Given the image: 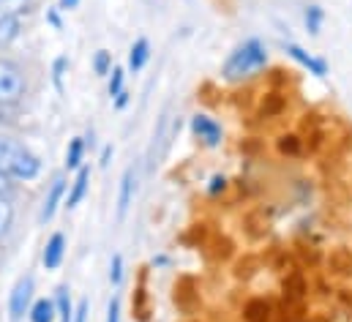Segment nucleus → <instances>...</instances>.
<instances>
[{
  "mask_svg": "<svg viewBox=\"0 0 352 322\" xmlns=\"http://www.w3.org/2000/svg\"><path fill=\"white\" fill-rule=\"evenodd\" d=\"M265 63H267V52H265L263 41L252 39V41H246L243 47H238L227 58L221 74H224L227 82H246L252 80V77H257L265 69Z\"/></svg>",
  "mask_w": 352,
  "mask_h": 322,
  "instance_id": "f257e3e1",
  "label": "nucleus"
},
{
  "mask_svg": "<svg viewBox=\"0 0 352 322\" xmlns=\"http://www.w3.org/2000/svg\"><path fill=\"white\" fill-rule=\"evenodd\" d=\"M0 169L16 180H33L41 172V161L22 142H16L11 137H0Z\"/></svg>",
  "mask_w": 352,
  "mask_h": 322,
  "instance_id": "f03ea898",
  "label": "nucleus"
},
{
  "mask_svg": "<svg viewBox=\"0 0 352 322\" xmlns=\"http://www.w3.org/2000/svg\"><path fill=\"white\" fill-rule=\"evenodd\" d=\"M25 96V74L16 63L0 58V107L16 104Z\"/></svg>",
  "mask_w": 352,
  "mask_h": 322,
  "instance_id": "7ed1b4c3",
  "label": "nucleus"
},
{
  "mask_svg": "<svg viewBox=\"0 0 352 322\" xmlns=\"http://www.w3.org/2000/svg\"><path fill=\"white\" fill-rule=\"evenodd\" d=\"M33 301V276H22L14 290H11V301H8V314L11 322H19L28 314V306Z\"/></svg>",
  "mask_w": 352,
  "mask_h": 322,
  "instance_id": "20e7f679",
  "label": "nucleus"
},
{
  "mask_svg": "<svg viewBox=\"0 0 352 322\" xmlns=\"http://www.w3.org/2000/svg\"><path fill=\"white\" fill-rule=\"evenodd\" d=\"M191 131H194L205 145H210V148H216V145L221 142V126H219L213 118H208V115H194V118H191Z\"/></svg>",
  "mask_w": 352,
  "mask_h": 322,
  "instance_id": "39448f33",
  "label": "nucleus"
},
{
  "mask_svg": "<svg viewBox=\"0 0 352 322\" xmlns=\"http://www.w3.org/2000/svg\"><path fill=\"white\" fill-rule=\"evenodd\" d=\"M63 254H66V238H63V233H55L44 246V257H41L44 268L47 270H58L60 262H63Z\"/></svg>",
  "mask_w": 352,
  "mask_h": 322,
  "instance_id": "423d86ee",
  "label": "nucleus"
},
{
  "mask_svg": "<svg viewBox=\"0 0 352 322\" xmlns=\"http://www.w3.org/2000/svg\"><path fill=\"white\" fill-rule=\"evenodd\" d=\"M63 194H66V180H63V175H58L55 180H52V186H50V191H47V200H44V208H41V222H50L55 213H58V205H60V200H63Z\"/></svg>",
  "mask_w": 352,
  "mask_h": 322,
  "instance_id": "0eeeda50",
  "label": "nucleus"
},
{
  "mask_svg": "<svg viewBox=\"0 0 352 322\" xmlns=\"http://www.w3.org/2000/svg\"><path fill=\"white\" fill-rule=\"evenodd\" d=\"M287 52H289V58H295L303 69H309L311 74H317V77H325L328 74V63L325 61H320V58H314V55H309L306 50H300L298 44H287Z\"/></svg>",
  "mask_w": 352,
  "mask_h": 322,
  "instance_id": "6e6552de",
  "label": "nucleus"
},
{
  "mask_svg": "<svg viewBox=\"0 0 352 322\" xmlns=\"http://www.w3.org/2000/svg\"><path fill=\"white\" fill-rule=\"evenodd\" d=\"M131 197H134V169L129 167L120 178V194H118V222L126 219L129 208H131Z\"/></svg>",
  "mask_w": 352,
  "mask_h": 322,
  "instance_id": "1a4fd4ad",
  "label": "nucleus"
},
{
  "mask_svg": "<svg viewBox=\"0 0 352 322\" xmlns=\"http://www.w3.org/2000/svg\"><path fill=\"white\" fill-rule=\"evenodd\" d=\"M88 180H90V169L88 167H80V169H77V178H74V183H72V191H69V197H66V208H77V205L85 200V194H88Z\"/></svg>",
  "mask_w": 352,
  "mask_h": 322,
  "instance_id": "9d476101",
  "label": "nucleus"
},
{
  "mask_svg": "<svg viewBox=\"0 0 352 322\" xmlns=\"http://www.w3.org/2000/svg\"><path fill=\"white\" fill-rule=\"evenodd\" d=\"M148 58H151V44H148V39H137L134 47H131V52H129V69H131L134 74L142 72L145 63H148Z\"/></svg>",
  "mask_w": 352,
  "mask_h": 322,
  "instance_id": "9b49d317",
  "label": "nucleus"
},
{
  "mask_svg": "<svg viewBox=\"0 0 352 322\" xmlns=\"http://www.w3.org/2000/svg\"><path fill=\"white\" fill-rule=\"evenodd\" d=\"M30 322H55L58 317V309H55V303L52 301H47V298H41V301H36L33 306H30Z\"/></svg>",
  "mask_w": 352,
  "mask_h": 322,
  "instance_id": "f8f14e48",
  "label": "nucleus"
},
{
  "mask_svg": "<svg viewBox=\"0 0 352 322\" xmlns=\"http://www.w3.org/2000/svg\"><path fill=\"white\" fill-rule=\"evenodd\" d=\"M284 295H287V301H303V295H306V281H303V276H298V273L287 276V279H284Z\"/></svg>",
  "mask_w": 352,
  "mask_h": 322,
  "instance_id": "ddd939ff",
  "label": "nucleus"
},
{
  "mask_svg": "<svg viewBox=\"0 0 352 322\" xmlns=\"http://www.w3.org/2000/svg\"><path fill=\"white\" fill-rule=\"evenodd\" d=\"M16 36H19V19L8 17V14H0V47L14 41Z\"/></svg>",
  "mask_w": 352,
  "mask_h": 322,
  "instance_id": "4468645a",
  "label": "nucleus"
},
{
  "mask_svg": "<svg viewBox=\"0 0 352 322\" xmlns=\"http://www.w3.org/2000/svg\"><path fill=\"white\" fill-rule=\"evenodd\" d=\"M82 156H85V140L77 137V140L69 142V151H66V169H80Z\"/></svg>",
  "mask_w": 352,
  "mask_h": 322,
  "instance_id": "2eb2a0df",
  "label": "nucleus"
},
{
  "mask_svg": "<svg viewBox=\"0 0 352 322\" xmlns=\"http://www.w3.org/2000/svg\"><path fill=\"white\" fill-rule=\"evenodd\" d=\"M246 320L249 322H267L270 320V306L265 303V301H252L249 306H246Z\"/></svg>",
  "mask_w": 352,
  "mask_h": 322,
  "instance_id": "dca6fc26",
  "label": "nucleus"
},
{
  "mask_svg": "<svg viewBox=\"0 0 352 322\" xmlns=\"http://www.w3.org/2000/svg\"><path fill=\"white\" fill-rule=\"evenodd\" d=\"M322 17H325V14H322L320 6H309V8H306V28H309L311 36L320 33V28H322Z\"/></svg>",
  "mask_w": 352,
  "mask_h": 322,
  "instance_id": "f3484780",
  "label": "nucleus"
},
{
  "mask_svg": "<svg viewBox=\"0 0 352 322\" xmlns=\"http://www.w3.org/2000/svg\"><path fill=\"white\" fill-rule=\"evenodd\" d=\"M58 317H60V322H74V309H72L66 290H58Z\"/></svg>",
  "mask_w": 352,
  "mask_h": 322,
  "instance_id": "a211bd4d",
  "label": "nucleus"
},
{
  "mask_svg": "<svg viewBox=\"0 0 352 322\" xmlns=\"http://www.w3.org/2000/svg\"><path fill=\"white\" fill-rule=\"evenodd\" d=\"M93 69H96L98 77H104V74L112 72V58H109L107 50H98V52H96V58H93Z\"/></svg>",
  "mask_w": 352,
  "mask_h": 322,
  "instance_id": "6ab92c4d",
  "label": "nucleus"
},
{
  "mask_svg": "<svg viewBox=\"0 0 352 322\" xmlns=\"http://www.w3.org/2000/svg\"><path fill=\"white\" fill-rule=\"evenodd\" d=\"M30 6V0H0V14H8V17H16L19 11H25Z\"/></svg>",
  "mask_w": 352,
  "mask_h": 322,
  "instance_id": "aec40b11",
  "label": "nucleus"
},
{
  "mask_svg": "<svg viewBox=\"0 0 352 322\" xmlns=\"http://www.w3.org/2000/svg\"><path fill=\"white\" fill-rule=\"evenodd\" d=\"M109 74H112V80H109V96L118 98V96L123 93V77H126V74H123V69H118V66H115Z\"/></svg>",
  "mask_w": 352,
  "mask_h": 322,
  "instance_id": "412c9836",
  "label": "nucleus"
},
{
  "mask_svg": "<svg viewBox=\"0 0 352 322\" xmlns=\"http://www.w3.org/2000/svg\"><path fill=\"white\" fill-rule=\"evenodd\" d=\"M11 219H14V211H11V202L8 200H0V235L11 227Z\"/></svg>",
  "mask_w": 352,
  "mask_h": 322,
  "instance_id": "4be33fe9",
  "label": "nucleus"
},
{
  "mask_svg": "<svg viewBox=\"0 0 352 322\" xmlns=\"http://www.w3.org/2000/svg\"><path fill=\"white\" fill-rule=\"evenodd\" d=\"M11 180H14V178L0 169V200H8V202H11V197H14V183H11Z\"/></svg>",
  "mask_w": 352,
  "mask_h": 322,
  "instance_id": "5701e85b",
  "label": "nucleus"
},
{
  "mask_svg": "<svg viewBox=\"0 0 352 322\" xmlns=\"http://www.w3.org/2000/svg\"><path fill=\"white\" fill-rule=\"evenodd\" d=\"M120 279H123V257L115 254L112 257V265H109V281L112 284H120Z\"/></svg>",
  "mask_w": 352,
  "mask_h": 322,
  "instance_id": "b1692460",
  "label": "nucleus"
},
{
  "mask_svg": "<svg viewBox=\"0 0 352 322\" xmlns=\"http://www.w3.org/2000/svg\"><path fill=\"white\" fill-rule=\"evenodd\" d=\"M66 63H69L66 58H58L55 66H52V80H55V87H58L60 93H63V72H66Z\"/></svg>",
  "mask_w": 352,
  "mask_h": 322,
  "instance_id": "393cba45",
  "label": "nucleus"
},
{
  "mask_svg": "<svg viewBox=\"0 0 352 322\" xmlns=\"http://www.w3.org/2000/svg\"><path fill=\"white\" fill-rule=\"evenodd\" d=\"M278 148H281V153H298V151H300L298 137H284V140L278 142Z\"/></svg>",
  "mask_w": 352,
  "mask_h": 322,
  "instance_id": "a878e982",
  "label": "nucleus"
},
{
  "mask_svg": "<svg viewBox=\"0 0 352 322\" xmlns=\"http://www.w3.org/2000/svg\"><path fill=\"white\" fill-rule=\"evenodd\" d=\"M107 322H120V303L118 298L109 301V309H107Z\"/></svg>",
  "mask_w": 352,
  "mask_h": 322,
  "instance_id": "bb28decb",
  "label": "nucleus"
},
{
  "mask_svg": "<svg viewBox=\"0 0 352 322\" xmlns=\"http://www.w3.org/2000/svg\"><path fill=\"white\" fill-rule=\"evenodd\" d=\"M224 183H227V180H224L221 175H216V178L210 180V189H208V191H210V194H216V191H224Z\"/></svg>",
  "mask_w": 352,
  "mask_h": 322,
  "instance_id": "cd10ccee",
  "label": "nucleus"
},
{
  "mask_svg": "<svg viewBox=\"0 0 352 322\" xmlns=\"http://www.w3.org/2000/svg\"><path fill=\"white\" fill-rule=\"evenodd\" d=\"M85 320H88V301H82L80 309L74 312V322H85Z\"/></svg>",
  "mask_w": 352,
  "mask_h": 322,
  "instance_id": "c85d7f7f",
  "label": "nucleus"
},
{
  "mask_svg": "<svg viewBox=\"0 0 352 322\" xmlns=\"http://www.w3.org/2000/svg\"><path fill=\"white\" fill-rule=\"evenodd\" d=\"M126 104H129V93H126V90H123V93H120V96H118V98H115V107H118V109H123V107H126Z\"/></svg>",
  "mask_w": 352,
  "mask_h": 322,
  "instance_id": "c756f323",
  "label": "nucleus"
},
{
  "mask_svg": "<svg viewBox=\"0 0 352 322\" xmlns=\"http://www.w3.org/2000/svg\"><path fill=\"white\" fill-rule=\"evenodd\" d=\"M80 6V0H60V8L63 11H69V8H77Z\"/></svg>",
  "mask_w": 352,
  "mask_h": 322,
  "instance_id": "7c9ffc66",
  "label": "nucleus"
},
{
  "mask_svg": "<svg viewBox=\"0 0 352 322\" xmlns=\"http://www.w3.org/2000/svg\"><path fill=\"white\" fill-rule=\"evenodd\" d=\"M47 19H50L55 28H60V19H58V14H55V11H50V14H47Z\"/></svg>",
  "mask_w": 352,
  "mask_h": 322,
  "instance_id": "2f4dec72",
  "label": "nucleus"
},
{
  "mask_svg": "<svg viewBox=\"0 0 352 322\" xmlns=\"http://www.w3.org/2000/svg\"><path fill=\"white\" fill-rule=\"evenodd\" d=\"M109 153H112V148H104V153H101V164H107V161H109Z\"/></svg>",
  "mask_w": 352,
  "mask_h": 322,
  "instance_id": "473e14b6",
  "label": "nucleus"
}]
</instances>
